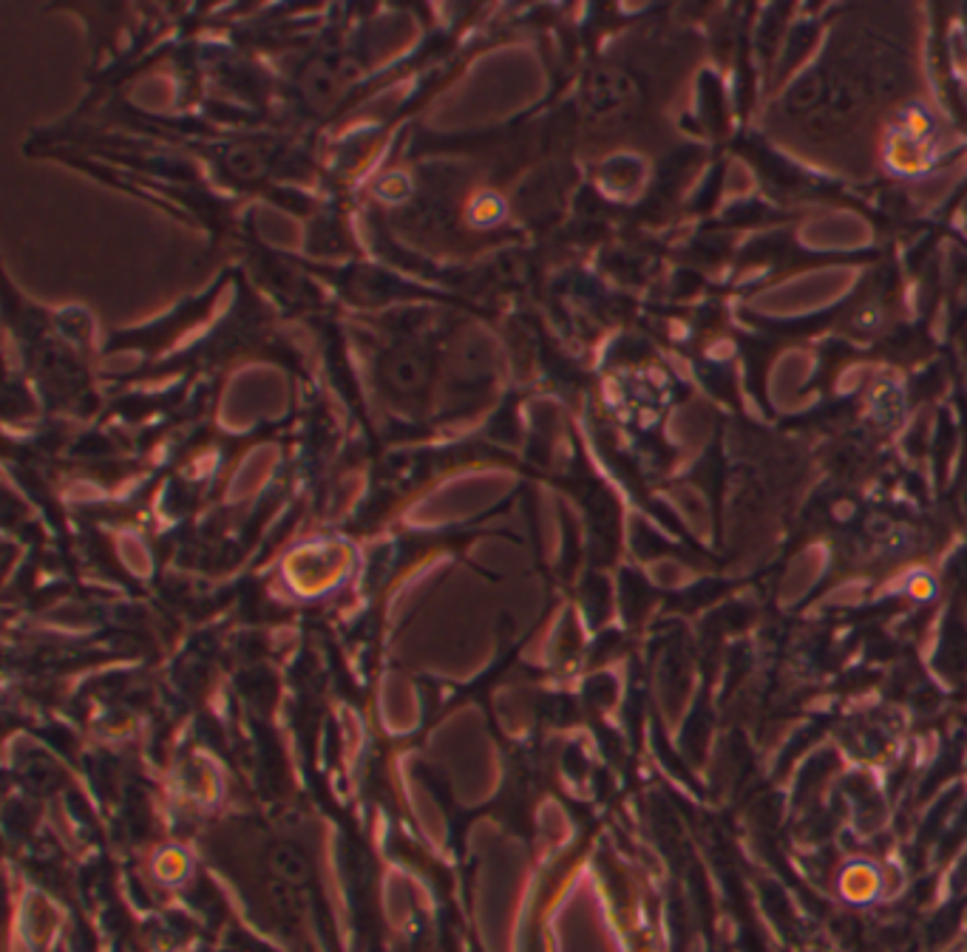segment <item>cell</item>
I'll list each match as a JSON object with an SVG mask.
<instances>
[{"label": "cell", "instance_id": "obj_1", "mask_svg": "<svg viewBox=\"0 0 967 952\" xmlns=\"http://www.w3.org/2000/svg\"><path fill=\"white\" fill-rule=\"evenodd\" d=\"M633 94L631 77L619 69H602L596 72L588 83V91H585V100L593 111L604 114V111H613V108L622 106L627 97Z\"/></svg>", "mask_w": 967, "mask_h": 952}, {"label": "cell", "instance_id": "obj_2", "mask_svg": "<svg viewBox=\"0 0 967 952\" xmlns=\"http://www.w3.org/2000/svg\"><path fill=\"white\" fill-rule=\"evenodd\" d=\"M825 94H829V74L811 72L788 91L786 108L797 116H811L825 106Z\"/></svg>", "mask_w": 967, "mask_h": 952}, {"label": "cell", "instance_id": "obj_3", "mask_svg": "<svg viewBox=\"0 0 967 952\" xmlns=\"http://www.w3.org/2000/svg\"><path fill=\"white\" fill-rule=\"evenodd\" d=\"M272 867H276V874L281 879L293 881H307L309 879V862L304 860V853L293 845H279L272 851Z\"/></svg>", "mask_w": 967, "mask_h": 952}, {"label": "cell", "instance_id": "obj_4", "mask_svg": "<svg viewBox=\"0 0 967 952\" xmlns=\"http://www.w3.org/2000/svg\"><path fill=\"white\" fill-rule=\"evenodd\" d=\"M389 363H392L389 366V380H392V386L415 388L424 383L426 369H424V360L417 358V355H408V351H403V355H394Z\"/></svg>", "mask_w": 967, "mask_h": 952}]
</instances>
